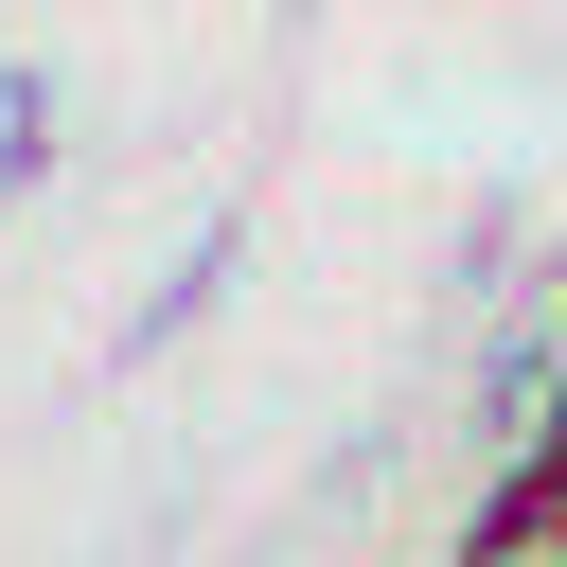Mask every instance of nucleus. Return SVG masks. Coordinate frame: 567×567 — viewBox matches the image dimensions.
<instances>
[{"mask_svg":"<svg viewBox=\"0 0 567 567\" xmlns=\"http://www.w3.org/2000/svg\"><path fill=\"white\" fill-rule=\"evenodd\" d=\"M443 567H567V496H549V478H496L478 532H461Z\"/></svg>","mask_w":567,"mask_h":567,"instance_id":"f257e3e1","label":"nucleus"}]
</instances>
